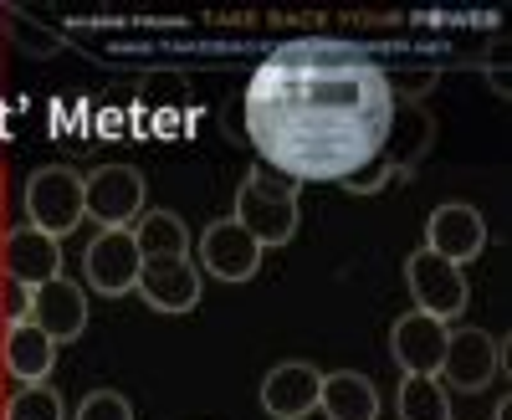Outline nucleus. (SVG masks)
<instances>
[{
  "label": "nucleus",
  "instance_id": "nucleus-1",
  "mask_svg": "<svg viewBox=\"0 0 512 420\" xmlns=\"http://www.w3.org/2000/svg\"><path fill=\"white\" fill-rule=\"evenodd\" d=\"M395 103V77L369 57V47L297 36L272 47L246 82V139L262 154V170L297 185H338L379 154Z\"/></svg>",
  "mask_w": 512,
  "mask_h": 420
},
{
  "label": "nucleus",
  "instance_id": "nucleus-2",
  "mask_svg": "<svg viewBox=\"0 0 512 420\" xmlns=\"http://www.w3.org/2000/svg\"><path fill=\"white\" fill-rule=\"evenodd\" d=\"M297 180L272 175V170H251L236 190V226L256 241V246H287L297 236Z\"/></svg>",
  "mask_w": 512,
  "mask_h": 420
},
{
  "label": "nucleus",
  "instance_id": "nucleus-3",
  "mask_svg": "<svg viewBox=\"0 0 512 420\" xmlns=\"http://www.w3.org/2000/svg\"><path fill=\"white\" fill-rule=\"evenodd\" d=\"M26 221L47 236H72L82 221H88V200H82V175L72 164H41V170L26 180Z\"/></svg>",
  "mask_w": 512,
  "mask_h": 420
},
{
  "label": "nucleus",
  "instance_id": "nucleus-4",
  "mask_svg": "<svg viewBox=\"0 0 512 420\" xmlns=\"http://www.w3.org/2000/svg\"><path fill=\"white\" fill-rule=\"evenodd\" d=\"M82 200H88V216L98 226H134L144 216V170L134 164H98L93 175H82Z\"/></svg>",
  "mask_w": 512,
  "mask_h": 420
},
{
  "label": "nucleus",
  "instance_id": "nucleus-5",
  "mask_svg": "<svg viewBox=\"0 0 512 420\" xmlns=\"http://www.w3.org/2000/svg\"><path fill=\"white\" fill-rule=\"evenodd\" d=\"M82 267H88V287L103 292V298H123V292H134L139 272H144L134 231H128V226H103L88 241V251H82Z\"/></svg>",
  "mask_w": 512,
  "mask_h": 420
},
{
  "label": "nucleus",
  "instance_id": "nucleus-6",
  "mask_svg": "<svg viewBox=\"0 0 512 420\" xmlns=\"http://www.w3.org/2000/svg\"><path fill=\"white\" fill-rule=\"evenodd\" d=\"M441 374H446L451 390L477 395V390L497 385V374H502V344L492 339V333H482V328H456V333H446Z\"/></svg>",
  "mask_w": 512,
  "mask_h": 420
},
{
  "label": "nucleus",
  "instance_id": "nucleus-7",
  "mask_svg": "<svg viewBox=\"0 0 512 420\" xmlns=\"http://www.w3.org/2000/svg\"><path fill=\"white\" fill-rule=\"evenodd\" d=\"M405 282H410V298H415L420 313H431L441 323L461 318V308H466V277H461V267L441 262L436 251L420 246L415 257H405Z\"/></svg>",
  "mask_w": 512,
  "mask_h": 420
},
{
  "label": "nucleus",
  "instance_id": "nucleus-8",
  "mask_svg": "<svg viewBox=\"0 0 512 420\" xmlns=\"http://www.w3.org/2000/svg\"><path fill=\"white\" fill-rule=\"evenodd\" d=\"M482 246H487V221L477 205L451 200V205L431 210V221H425V251H436L451 267H466L472 257H482Z\"/></svg>",
  "mask_w": 512,
  "mask_h": 420
},
{
  "label": "nucleus",
  "instance_id": "nucleus-9",
  "mask_svg": "<svg viewBox=\"0 0 512 420\" xmlns=\"http://www.w3.org/2000/svg\"><path fill=\"white\" fill-rule=\"evenodd\" d=\"M0 262H6V277L21 282V287H41V282H52L62 277V241L47 236V231H36L31 221L11 226L6 241H0Z\"/></svg>",
  "mask_w": 512,
  "mask_h": 420
},
{
  "label": "nucleus",
  "instance_id": "nucleus-10",
  "mask_svg": "<svg viewBox=\"0 0 512 420\" xmlns=\"http://www.w3.org/2000/svg\"><path fill=\"white\" fill-rule=\"evenodd\" d=\"M31 323L47 333L52 344H72L88 328V292L72 277H52L31 292Z\"/></svg>",
  "mask_w": 512,
  "mask_h": 420
},
{
  "label": "nucleus",
  "instance_id": "nucleus-11",
  "mask_svg": "<svg viewBox=\"0 0 512 420\" xmlns=\"http://www.w3.org/2000/svg\"><path fill=\"white\" fill-rule=\"evenodd\" d=\"M436 149V118L425 103H395V118L384 129V144H379V159L395 170V180H410V170Z\"/></svg>",
  "mask_w": 512,
  "mask_h": 420
},
{
  "label": "nucleus",
  "instance_id": "nucleus-12",
  "mask_svg": "<svg viewBox=\"0 0 512 420\" xmlns=\"http://www.w3.org/2000/svg\"><path fill=\"white\" fill-rule=\"evenodd\" d=\"M134 292H144L154 313H195V303L205 298V282L190 257H169V262H144Z\"/></svg>",
  "mask_w": 512,
  "mask_h": 420
},
{
  "label": "nucleus",
  "instance_id": "nucleus-13",
  "mask_svg": "<svg viewBox=\"0 0 512 420\" xmlns=\"http://www.w3.org/2000/svg\"><path fill=\"white\" fill-rule=\"evenodd\" d=\"M318 390H323V374L303 359H287L277 369H267L262 380V410L272 420H308L318 410Z\"/></svg>",
  "mask_w": 512,
  "mask_h": 420
},
{
  "label": "nucleus",
  "instance_id": "nucleus-14",
  "mask_svg": "<svg viewBox=\"0 0 512 420\" xmlns=\"http://www.w3.org/2000/svg\"><path fill=\"white\" fill-rule=\"evenodd\" d=\"M200 262L210 277H221V282H251L256 272H262V246H256L231 216L216 221V226H205L200 236Z\"/></svg>",
  "mask_w": 512,
  "mask_h": 420
},
{
  "label": "nucleus",
  "instance_id": "nucleus-15",
  "mask_svg": "<svg viewBox=\"0 0 512 420\" xmlns=\"http://www.w3.org/2000/svg\"><path fill=\"white\" fill-rule=\"evenodd\" d=\"M446 323L441 318H431V313H405V318H395V328H390V354H395V364L405 369V374H441V354H446Z\"/></svg>",
  "mask_w": 512,
  "mask_h": 420
},
{
  "label": "nucleus",
  "instance_id": "nucleus-16",
  "mask_svg": "<svg viewBox=\"0 0 512 420\" xmlns=\"http://www.w3.org/2000/svg\"><path fill=\"white\" fill-rule=\"evenodd\" d=\"M0 364H6V374L21 380V385H47V374L57 364V344L36 323L6 328V333H0Z\"/></svg>",
  "mask_w": 512,
  "mask_h": 420
},
{
  "label": "nucleus",
  "instance_id": "nucleus-17",
  "mask_svg": "<svg viewBox=\"0 0 512 420\" xmlns=\"http://www.w3.org/2000/svg\"><path fill=\"white\" fill-rule=\"evenodd\" d=\"M318 405H323L328 420H379V390H374L369 374H359V369L323 374Z\"/></svg>",
  "mask_w": 512,
  "mask_h": 420
},
{
  "label": "nucleus",
  "instance_id": "nucleus-18",
  "mask_svg": "<svg viewBox=\"0 0 512 420\" xmlns=\"http://www.w3.org/2000/svg\"><path fill=\"white\" fill-rule=\"evenodd\" d=\"M128 231H134V246L144 262H169V257H185L190 251V231L175 210H144Z\"/></svg>",
  "mask_w": 512,
  "mask_h": 420
},
{
  "label": "nucleus",
  "instance_id": "nucleus-19",
  "mask_svg": "<svg viewBox=\"0 0 512 420\" xmlns=\"http://www.w3.org/2000/svg\"><path fill=\"white\" fill-rule=\"evenodd\" d=\"M395 415L400 420H451V390L436 374H405L395 390Z\"/></svg>",
  "mask_w": 512,
  "mask_h": 420
},
{
  "label": "nucleus",
  "instance_id": "nucleus-20",
  "mask_svg": "<svg viewBox=\"0 0 512 420\" xmlns=\"http://www.w3.org/2000/svg\"><path fill=\"white\" fill-rule=\"evenodd\" d=\"M6 420H67V410L52 385H21L6 400Z\"/></svg>",
  "mask_w": 512,
  "mask_h": 420
},
{
  "label": "nucleus",
  "instance_id": "nucleus-21",
  "mask_svg": "<svg viewBox=\"0 0 512 420\" xmlns=\"http://www.w3.org/2000/svg\"><path fill=\"white\" fill-rule=\"evenodd\" d=\"M72 420H134V405H128V395H118V390H93L77 405Z\"/></svg>",
  "mask_w": 512,
  "mask_h": 420
},
{
  "label": "nucleus",
  "instance_id": "nucleus-22",
  "mask_svg": "<svg viewBox=\"0 0 512 420\" xmlns=\"http://www.w3.org/2000/svg\"><path fill=\"white\" fill-rule=\"evenodd\" d=\"M21 323H31V287L0 277V333L21 328Z\"/></svg>",
  "mask_w": 512,
  "mask_h": 420
},
{
  "label": "nucleus",
  "instance_id": "nucleus-23",
  "mask_svg": "<svg viewBox=\"0 0 512 420\" xmlns=\"http://www.w3.org/2000/svg\"><path fill=\"white\" fill-rule=\"evenodd\" d=\"M390 180H395V170H390V164H384V159L374 154L369 164H359V170H354L349 180H338V185H344L349 195H374V190H384Z\"/></svg>",
  "mask_w": 512,
  "mask_h": 420
}]
</instances>
